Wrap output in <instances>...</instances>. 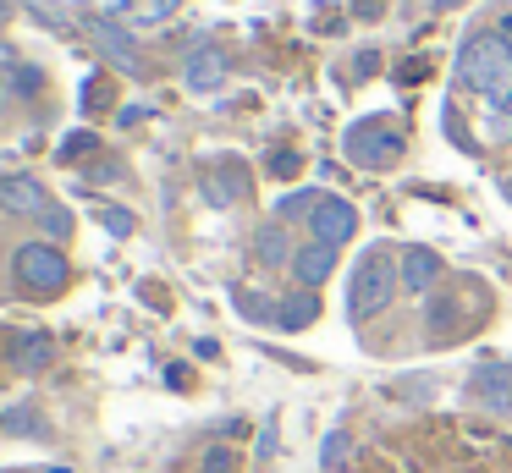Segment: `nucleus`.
<instances>
[{
    "label": "nucleus",
    "instance_id": "f257e3e1",
    "mask_svg": "<svg viewBox=\"0 0 512 473\" xmlns=\"http://www.w3.org/2000/svg\"><path fill=\"white\" fill-rule=\"evenodd\" d=\"M457 83L507 110L512 105V50H507V39H501V33H474V39L457 50Z\"/></svg>",
    "mask_w": 512,
    "mask_h": 473
},
{
    "label": "nucleus",
    "instance_id": "f03ea898",
    "mask_svg": "<svg viewBox=\"0 0 512 473\" xmlns=\"http://www.w3.org/2000/svg\"><path fill=\"white\" fill-rule=\"evenodd\" d=\"M397 297V270H391L386 253H369L364 264L353 270V292H347V303H353V314H380V308Z\"/></svg>",
    "mask_w": 512,
    "mask_h": 473
},
{
    "label": "nucleus",
    "instance_id": "7ed1b4c3",
    "mask_svg": "<svg viewBox=\"0 0 512 473\" xmlns=\"http://www.w3.org/2000/svg\"><path fill=\"white\" fill-rule=\"evenodd\" d=\"M12 264H17V281L34 286V292H61V286H67V259H61V248H50V242H23Z\"/></svg>",
    "mask_w": 512,
    "mask_h": 473
},
{
    "label": "nucleus",
    "instance_id": "20e7f679",
    "mask_svg": "<svg viewBox=\"0 0 512 473\" xmlns=\"http://www.w3.org/2000/svg\"><path fill=\"white\" fill-rule=\"evenodd\" d=\"M347 154H353L358 165H391L402 154V132L397 127H353L347 132Z\"/></svg>",
    "mask_w": 512,
    "mask_h": 473
},
{
    "label": "nucleus",
    "instance_id": "39448f33",
    "mask_svg": "<svg viewBox=\"0 0 512 473\" xmlns=\"http://www.w3.org/2000/svg\"><path fill=\"white\" fill-rule=\"evenodd\" d=\"M309 226H314V242H347L358 231V209L347 204V198H320L314 204V215H309Z\"/></svg>",
    "mask_w": 512,
    "mask_h": 473
},
{
    "label": "nucleus",
    "instance_id": "423d86ee",
    "mask_svg": "<svg viewBox=\"0 0 512 473\" xmlns=\"http://www.w3.org/2000/svg\"><path fill=\"white\" fill-rule=\"evenodd\" d=\"M0 209H12V215H45L50 198L34 176H0Z\"/></svg>",
    "mask_w": 512,
    "mask_h": 473
},
{
    "label": "nucleus",
    "instance_id": "0eeeda50",
    "mask_svg": "<svg viewBox=\"0 0 512 473\" xmlns=\"http://www.w3.org/2000/svg\"><path fill=\"white\" fill-rule=\"evenodd\" d=\"M435 281H441V259H435L430 248H408V253H402V286H408V292H430Z\"/></svg>",
    "mask_w": 512,
    "mask_h": 473
},
{
    "label": "nucleus",
    "instance_id": "6e6552de",
    "mask_svg": "<svg viewBox=\"0 0 512 473\" xmlns=\"http://www.w3.org/2000/svg\"><path fill=\"white\" fill-rule=\"evenodd\" d=\"M292 270H298V281H303V286H320L325 275L336 270V248H331V242H309V248H303L298 259H292Z\"/></svg>",
    "mask_w": 512,
    "mask_h": 473
},
{
    "label": "nucleus",
    "instance_id": "1a4fd4ad",
    "mask_svg": "<svg viewBox=\"0 0 512 473\" xmlns=\"http://www.w3.org/2000/svg\"><path fill=\"white\" fill-rule=\"evenodd\" d=\"M221 83H226V55L204 44V50L188 61V88H199V94H210V88H221Z\"/></svg>",
    "mask_w": 512,
    "mask_h": 473
},
{
    "label": "nucleus",
    "instance_id": "9d476101",
    "mask_svg": "<svg viewBox=\"0 0 512 473\" xmlns=\"http://www.w3.org/2000/svg\"><path fill=\"white\" fill-rule=\"evenodd\" d=\"M94 33H100V50L111 55V61L122 66V72H138V50H133V33H127L122 22H100V28H94Z\"/></svg>",
    "mask_w": 512,
    "mask_h": 473
},
{
    "label": "nucleus",
    "instance_id": "9b49d317",
    "mask_svg": "<svg viewBox=\"0 0 512 473\" xmlns=\"http://www.w3.org/2000/svg\"><path fill=\"white\" fill-rule=\"evenodd\" d=\"M254 253H259V264H287V259H298V253H292V242H287V220H270V226H259Z\"/></svg>",
    "mask_w": 512,
    "mask_h": 473
},
{
    "label": "nucleus",
    "instance_id": "f8f14e48",
    "mask_svg": "<svg viewBox=\"0 0 512 473\" xmlns=\"http://www.w3.org/2000/svg\"><path fill=\"white\" fill-rule=\"evenodd\" d=\"M50 352H56V341H50L45 330H34V336H23V341H17V352H12V358H17V369L39 374V369L50 363Z\"/></svg>",
    "mask_w": 512,
    "mask_h": 473
},
{
    "label": "nucleus",
    "instance_id": "ddd939ff",
    "mask_svg": "<svg viewBox=\"0 0 512 473\" xmlns=\"http://www.w3.org/2000/svg\"><path fill=\"white\" fill-rule=\"evenodd\" d=\"M479 391H485L490 407H507L512 402V374L501 369V363H485V369H479Z\"/></svg>",
    "mask_w": 512,
    "mask_h": 473
},
{
    "label": "nucleus",
    "instance_id": "4468645a",
    "mask_svg": "<svg viewBox=\"0 0 512 473\" xmlns=\"http://www.w3.org/2000/svg\"><path fill=\"white\" fill-rule=\"evenodd\" d=\"M177 6H182V0H122V11L133 22H166Z\"/></svg>",
    "mask_w": 512,
    "mask_h": 473
},
{
    "label": "nucleus",
    "instance_id": "2eb2a0df",
    "mask_svg": "<svg viewBox=\"0 0 512 473\" xmlns=\"http://www.w3.org/2000/svg\"><path fill=\"white\" fill-rule=\"evenodd\" d=\"M281 308H287V314H276L281 325H287V330H303V325L314 319V308H320V303H314V297L303 292V297H292V303H281Z\"/></svg>",
    "mask_w": 512,
    "mask_h": 473
},
{
    "label": "nucleus",
    "instance_id": "dca6fc26",
    "mask_svg": "<svg viewBox=\"0 0 512 473\" xmlns=\"http://www.w3.org/2000/svg\"><path fill=\"white\" fill-rule=\"evenodd\" d=\"M314 204H320V198L314 193H287L276 204V220H292V215H314Z\"/></svg>",
    "mask_w": 512,
    "mask_h": 473
},
{
    "label": "nucleus",
    "instance_id": "f3484780",
    "mask_svg": "<svg viewBox=\"0 0 512 473\" xmlns=\"http://www.w3.org/2000/svg\"><path fill=\"white\" fill-rule=\"evenodd\" d=\"M320 462H325V473H336V468H342V462H347V435H342V429H336V435L325 440Z\"/></svg>",
    "mask_w": 512,
    "mask_h": 473
},
{
    "label": "nucleus",
    "instance_id": "a211bd4d",
    "mask_svg": "<svg viewBox=\"0 0 512 473\" xmlns=\"http://www.w3.org/2000/svg\"><path fill=\"white\" fill-rule=\"evenodd\" d=\"M105 231H111V237H133V215H127V209H105Z\"/></svg>",
    "mask_w": 512,
    "mask_h": 473
},
{
    "label": "nucleus",
    "instance_id": "6ab92c4d",
    "mask_svg": "<svg viewBox=\"0 0 512 473\" xmlns=\"http://www.w3.org/2000/svg\"><path fill=\"white\" fill-rule=\"evenodd\" d=\"M39 220H45V231H50V237H67V231H72V215H67V209H56V204H50Z\"/></svg>",
    "mask_w": 512,
    "mask_h": 473
},
{
    "label": "nucleus",
    "instance_id": "aec40b11",
    "mask_svg": "<svg viewBox=\"0 0 512 473\" xmlns=\"http://www.w3.org/2000/svg\"><path fill=\"white\" fill-rule=\"evenodd\" d=\"M12 88L17 94H39V72L34 66H12Z\"/></svg>",
    "mask_w": 512,
    "mask_h": 473
},
{
    "label": "nucleus",
    "instance_id": "412c9836",
    "mask_svg": "<svg viewBox=\"0 0 512 473\" xmlns=\"http://www.w3.org/2000/svg\"><path fill=\"white\" fill-rule=\"evenodd\" d=\"M94 149V132H72L67 143H61V154H67V160H78V154H89Z\"/></svg>",
    "mask_w": 512,
    "mask_h": 473
},
{
    "label": "nucleus",
    "instance_id": "4be33fe9",
    "mask_svg": "<svg viewBox=\"0 0 512 473\" xmlns=\"http://www.w3.org/2000/svg\"><path fill=\"white\" fill-rule=\"evenodd\" d=\"M204 473H232V451H210V457H204Z\"/></svg>",
    "mask_w": 512,
    "mask_h": 473
},
{
    "label": "nucleus",
    "instance_id": "5701e85b",
    "mask_svg": "<svg viewBox=\"0 0 512 473\" xmlns=\"http://www.w3.org/2000/svg\"><path fill=\"white\" fill-rule=\"evenodd\" d=\"M490 138H501V143H507V138H512V105H507V110H501V116H496V121H490Z\"/></svg>",
    "mask_w": 512,
    "mask_h": 473
},
{
    "label": "nucleus",
    "instance_id": "b1692460",
    "mask_svg": "<svg viewBox=\"0 0 512 473\" xmlns=\"http://www.w3.org/2000/svg\"><path fill=\"white\" fill-rule=\"evenodd\" d=\"M270 451H276V424H265V435H259V462H270Z\"/></svg>",
    "mask_w": 512,
    "mask_h": 473
},
{
    "label": "nucleus",
    "instance_id": "393cba45",
    "mask_svg": "<svg viewBox=\"0 0 512 473\" xmlns=\"http://www.w3.org/2000/svg\"><path fill=\"white\" fill-rule=\"evenodd\" d=\"M501 39H507V50H512V17H507V22H501Z\"/></svg>",
    "mask_w": 512,
    "mask_h": 473
},
{
    "label": "nucleus",
    "instance_id": "a878e982",
    "mask_svg": "<svg viewBox=\"0 0 512 473\" xmlns=\"http://www.w3.org/2000/svg\"><path fill=\"white\" fill-rule=\"evenodd\" d=\"M6 83H12V77H0V105H6V94H12V88H6Z\"/></svg>",
    "mask_w": 512,
    "mask_h": 473
},
{
    "label": "nucleus",
    "instance_id": "bb28decb",
    "mask_svg": "<svg viewBox=\"0 0 512 473\" xmlns=\"http://www.w3.org/2000/svg\"><path fill=\"white\" fill-rule=\"evenodd\" d=\"M6 11H12V0H0V17H6Z\"/></svg>",
    "mask_w": 512,
    "mask_h": 473
},
{
    "label": "nucleus",
    "instance_id": "cd10ccee",
    "mask_svg": "<svg viewBox=\"0 0 512 473\" xmlns=\"http://www.w3.org/2000/svg\"><path fill=\"white\" fill-rule=\"evenodd\" d=\"M50 473H67V468H50Z\"/></svg>",
    "mask_w": 512,
    "mask_h": 473
},
{
    "label": "nucleus",
    "instance_id": "c85d7f7f",
    "mask_svg": "<svg viewBox=\"0 0 512 473\" xmlns=\"http://www.w3.org/2000/svg\"><path fill=\"white\" fill-rule=\"evenodd\" d=\"M507 198H512V182H507Z\"/></svg>",
    "mask_w": 512,
    "mask_h": 473
}]
</instances>
